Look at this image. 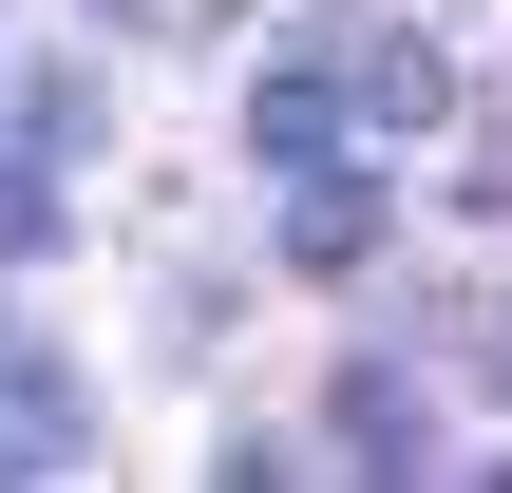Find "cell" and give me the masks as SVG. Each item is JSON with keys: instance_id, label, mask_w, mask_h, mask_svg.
Returning a JSON list of instances; mask_svg holds the SVG:
<instances>
[{"instance_id": "cell-1", "label": "cell", "mask_w": 512, "mask_h": 493, "mask_svg": "<svg viewBox=\"0 0 512 493\" xmlns=\"http://www.w3.org/2000/svg\"><path fill=\"white\" fill-rule=\"evenodd\" d=\"M57 475H95V399H76L57 342L0 323V493H57Z\"/></svg>"}, {"instance_id": "cell-2", "label": "cell", "mask_w": 512, "mask_h": 493, "mask_svg": "<svg viewBox=\"0 0 512 493\" xmlns=\"http://www.w3.org/2000/svg\"><path fill=\"white\" fill-rule=\"evenodd\" d=\"M323 95H342V133H361V152H399V133H437V114H456V57L380 19V38H361V57L323 76Z\"/></svg>"}, {"instance_id": "cell-3", "label": "cell", "mask_w": 512, "mask_h": 493, "mask_svg": "<svg viewBox=\"0 0 512 493\" xmlns=\"http://www.w3.org/2000/svg\"><path fill=\"white\" fill-rule=\"evenodd\" d=\"M285 266H304V285H361V266H380V152L285 190Z\"/></svg>"}, {"instance_id": "cell-4", "label": "cell", "mask_w": 512, "mask_h": 493, "mask_svg": "<svg viewBox=\"0 0 512 493\" xmlns=\"http://www.w3.org/2000/svg\"><path fill=\"white\" fill-rule=\"evenodd\" d=\"M247 171H285V190H304V171H361L342 95H323V76H247Z\"/></svg>"}, {"instance_id": "cell-5", "label": "cell", "mask_w": 512, "mask_h": 493, "mask_svg": "<svg viewBox=\"0 0 512 493\" xmlns=\"http://www.w3.org/2000/svg\"><path fill=\"white\" fill-rule=\"evenodd\" d=\"M209 493H304V475H285L266 437H228V456H209Z\"/></svg>"}, {"instance_id": "cell-6", "label": "cell", "mask_w": 512, "mask_h": 493, "mask_svg": "<svg viewBox=\"0 0 512 493\" xmlns=\"http://www.w3.org/2000/svg\"><path fill=\"white\" fill-rule=\"evenodd\" d=\"M456 493H512V456H475V475H456Z\"/></svg>"}, {"instance_id": "cell-7", "label": "cell", "mask_w": 512, "mask_h": 493, "mask_svg": "<svg viewBox=\"0 0 512 493\" xmlns=\"http://www.w3.org/2000/svg\"><path fill=\"white\" fill-rule=\"evenodd\" d=\"M494 361H512V342H494Z\"/></svg>"}]
</instances>
